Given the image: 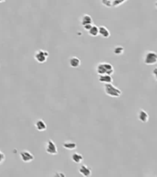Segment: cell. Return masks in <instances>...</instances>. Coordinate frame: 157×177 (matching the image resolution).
<instances>
[{
    "mask_svg": "<svg viewBox=\"0 0 157 177\" xmlns=\"http://www.w3.org/2000/svg\"><path fill=\"white\" fill-rule=\"evenodd\" d=\"M6 160V155L3 151L0 150V164H2Z\"/></svg>",
    "mask_w": 157,
    "mask_h": 177,
    "instance_id": "19",
    "label": "cell"
},
{
    "mask_svg": "<svg viewBox=\"0 0 157 177\" xmlns=\"http://www.w3.org/2000/svg\"><path fill=\"white\" fill-rule=\"evenodd\" d=\"M46 151L50 155H56L58 153L57 147H56V143L53 140L49 139L46 142Z\"/></svg>",
    "mask_w": 157,
    "mask_h": 177,
    "instance_id": "5",
    "label": "cell"
},
{
    "mask_svg": "<svg viewBox=\"0 0 157 177\" xmlns=\"http://www.w3.org/2000/svg\"><path fill=\"white\" fill-rule=\"evenodd\" d=\"M79 173L85 177H89L92 175V169L88 167L86 164H81L79 167Z\"/></svg>",
    "mask_w": 157,
    "mask_h": 177,
    "instance_id": "8",
    "label": "cell"
},
{
    "mask_svg": "<svg viewBox=\"0 0 157 177\" xmlns=\"http://www.w3.org/2000/svg\"><path fill=\"white\" fill-rule=\"evenodd\" d=\"M98 28H99V35H101L103 38H109L110 37V32L106 27L100 26Z\"/></svg>",
    "mask_w": 157,
    "mask_h": 177,
    "instance_id": "14",
    "label": "cell"
},
{
    "mask_svg": "<svg viewBox=\"0 0 157 177\" xmlns=\"http://www.w3.org/2000/svg\"><path fill=\"white\" fill-rule=\"evenodd\" d=\"M49 56V53L47 51L44 50H37L34 53V59L36 62H38L40 64L46 63Z\"/></svg>",
    "mask_w": 157,
    "mask_h": 177,
    "instance_id": "4",
    "label": "cell"
},
{
    "mask_svg": "<svg viewBox=\"0 0 157 177\" xmlns=\"http://www.w3.org/2000/svg\"><path fill=\"white\" fill-rule=\"evenodd\" d=\"M103 90L104 93L106 95L110 96V97H114V98H117L120 97L122 94V91L120 89H118L117 87H116L115 85H113L112 83H106L103 87Z\"/></svg>",
    "mask_w": 157,
    "mask_h": 177,
    "instance_id": "1",
    "label": "cell"
},
{
    "mask_svg": "<svg viewBox=\"0 0 157 177\" xmlns=\"http://www.w3.org/2000/svg\"><path fill=\"white\" fill-rule=\"evenodd\" d=\"M144 64L146 66L157 65V53L154 51H147L144 55Z\"/></svg>",
    "mask_w": 157,
    "mask_h": 177,
    "instance_id": "3",
    "label": "cell"
},
{
    "mask_svg": "<svg viewBox=\"0 0 157 177\" xmlns=\"http://www.w3.org/2000/svg\"><path fill=\"white\" fill-rule=\"evenodd\" d=\"M55 176H62V177H65V174L64 173H57L55 174Z\"/></svg>",
    "mask_w": 157,
    "mask_h": 177,
    "instance_id": "22",
    "label": "cell"
},
{
    "mask_svg": "<svg viewBox=\"0 0 157 177\" xmlns=\"http://www.w3.org/2000/svg\"><path fill=\"white\" fill-rule=\"evenodd\" d=\"M98 80L101 83H112L113 82V78H112V75H108V74H103V75H99L98 77Z\"/></svg>",
    "mask_w": 157,
    "mask_h": 177,
    "instance_id": "11",
    "label": "cell"
},
{
    "mask_svg": "<svg viewBox=\"0 0 157 177\" xmlns=\"http://www.w3.org/2000/svg\"><path fill=\"white\" fill-rule=\"evenodd\" d=\"M153 75L154 76V78H155V79L157 80V67H155L153 70Z\"/></svg>",
    "mask_w": 157,
    "mask_h": 177,
    "instance_id": "21",
    "label": "cell"
},
{
    "mask_svg": "<svg viewBox=\"0 0 157 177\" xmlns=\"http://www.w3.org/2000/svg\"><path fill=\"white\" fill-rule=\"evenodd\" d=\"M126 1L127 0H101L102 4L107 7H116L125 3Z\"/></svg>",
    "mask_w": 157,
    "mask_h": 177,
    "instance_id": "7",
    "label": "cell"
},
{
    "mask_svg": "<svg viewBox=\"0 0 157 177\" xmlns=\"http://www.w3.org/2000/svg\"><path fill=\"white\" fill-rule=\"evenodd\" d=\"M92 26H93V24H86V25H83L82 27H83V29H84L85 30H87V32H88V30L92 28Z\"/></svg>",
    "mask_w": 157,
    "mask_h": 177,
    "instance_id": "20",
    "label": "cell"
},
{
    "mask_svg": "<svg viewBox=\"0 0 157 177\" xmlns=\"http://www.w3.org/2000/svg\"><path fill=\"white\" fill-rule=\"evenodd\" d=\"M88 33L93 37H96L97 35H99V28L95 25H93L92 28L88 30Z\"/></svg>",
    "mask_w": 157,
    "mask_h": 177,
    "instance_id": "17",
    "label": "cell"
},
{
    "mask_svg": "<svg viewBox=\"0 0 157 177\" xmlns=\"http://www.w3.org/2000/svg\"><path fill=\"white\" fill-rule=\"evenodd\" d=\"M96 72L98 75H103V74L112 75V74H114L115 69H114V66L111 64L106 63V62H103V63H99L97 65Z\"/></svg>",
    "mask_w": 157,
    "mask_h": 177,
    "instance_id": "2",
    "label": "cell"
},
{
    "mask_svg": "<svg viewBox=\"0 0 157 177\" xmlns=\"http://www.w3.org/2000/svg\"><path fill=\"white\" fill-rule=\"evenodd\" d=\"M155 7H156V9H157V2L155 3Z\"/></svg>",
    "mask_w": 157,
    "mask_h": 177,
    "instance_id": "23",
    "label": "cell"
},
{
    "mask_svg": "<svg viewBox=\"0 0 157 177\" xmlns=\"http://www.w3.org/2000/svg\"><path fill=\"white\" fill-rule=\"evenodd\" d=\"M34 126L36 128V130H38L40 132H43V131H46L47 129V126L46 124V122L43 121L42 119H38L34 124Z\"/></svg>",
    "mask_w": 157,
    "mask_h": 177,
    "instance_id": "9",
    "label": "cell"
},
{
    "mask_svg": "<svg viewBox=\"0 0 157 177\" xmlns=\"http://www.w3.org/2000/svg\"><path fill=\"white\" fill-rule=\"evenodd\" d=\"M20 160L25 163H32V161L34 160V155L32 152H30L29 150H22L20 152Z\"/></svg>",
    "mask_w": 157,
    "mask_h": 177,
    "instance_id": "6",
    "label": "cell"
},
{
    "mask_svg": "<svg viewBox=\"0 0 157 177\" xmlns=\"http://www.w3.org/2000/svg\"><path fill=\"white\" fill-rule=\"evenodd\" d=\"M138 118L140 122L143 123H147L149 121V114L146 111L144 110H140L138 113Z\"/></svg>",
    "mask_w": 157,
    "mask_h": 177,
    "instance_id": "12",
    "label": "cell"
},
{
    "mask_svg": "<svg viewBox=\"0 0 157 177\" xmlns=\"http://www.w3.org/2000/svg\"><path fill=\"white\" fill-rule=\"evenodd\" d=\"M124 51H125L124 47H122V46H119V45L116 46V47L114 48V50H113L114 53H115V55H116V56H121V55H123Z\"/></svg>",
    "mask_w": 157,
    "mask_h": 177,
    "instance_id": "18",
    "label": "cell"
},
{
    "mask_svg": "<svg viewBox=\"0 0 157 177\" xmlns=\"http://www.w3.org/2000/svg\"><path fill=\"white\" fill-rule=\"evenodd\" d=\"M80 59L77 56H71L69 59V65L72 68H77L80 66Z\"/></svg>",
    "mask_w": 157,
    "mask_h": 177,
    "instance_id": "10",
    "label": "cell"
},
{
    "mask_svg": "<svg viewBox=\"0 0 157 177\" xmlns=\"http://www.w3.org/2000/svg\"><path fill=\"white\" fill-rule=\"evenodd\" d=\"M63 148L68 150H73L77 148V144L74 142V141H71V140H67L63 143Z\"/></svg>",
    "mask_w": 157,
    "mask_h": 177,
    "instance_id": "13",
    "label": "cell"
},
{
    "mask_svg": "<svg viewBox=\"0 0 157 177\" xmlns=\"http://www.w3.org/2000/svg\"><path fill=\"white\" fill-rule=\"evenodd\" d=\"M71 160L76 163H81L82 161H83V156H82L80 153L75 152L71 155Z\"/></svg>",
    "mask_w": 157,
    "mask_h": 177,
    "instance_id": "16",
    "label": "cell"
},
{
    "mask_svg": "<svg viewBox=\"0 0 157 177\" xmlns=\"http://www.w3.org/2000/svg\"><path fill=\"white\" fill-rule=\"evenodd\" d=\"M1 1H5V0H0V2H1Z\"/></svg>",
    "mask_w": 157,
    "mask_h": 177,
    "instance_id": "24",
    "label": "cell"
},
{
    "mask_svg": "<svg viewBox=\"0 0 157 177\" xmlns=\"http://www.w3.org/2000/svg\"><path fill=\"white\" fill-rule=\"evenodd\" d=\"M80 21H81V25H82V26L86 25V24H93V19H92V17L90 16V15H88V14H84L83 16L81 17Z\"/></svg>",
    "mask_w": 157,
    "mask_h": 177,
    "instance_id": "15",
    "label": "cell"
}]
</instances>
